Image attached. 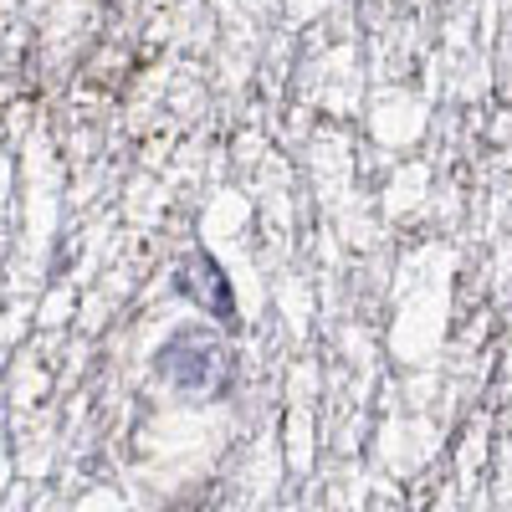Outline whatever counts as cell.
Here are the masks:
<instances>
[{
  "label": "cell",
  "instance_id": "1",
  "mask_svg": "<svg viewBox=\"0 0 512 512\" xmlns=\"http://www.w3.org/2000/svg\"><path fill=\"white\" fill-rule=\"evenodd\" d=\"M154 374L169 384L175 395L190 400H226L236 390V349L216 323H180L159 338L154 349Z\"/></svg>",
  "mask_w": 512,
  "mask_h": 512
},
{
  "label": "cell",
  "instance_id": "2",
  "mask_svg": "<svg viewBox=\"0 0 512 512\" xmlns=\"http://www.w3.org/2000/svg\"><path fill=\"white\" fill-rule=\"evenodd\" d=\"M175 292L185 303H195L205 318H216L221 333H236L241 328V303H236V287L226 277V267L210 256L205 246H190L175 267Z\"/></svg>",
  "mask_w": 512,
  "mask_h": 512
}]
</instances>
